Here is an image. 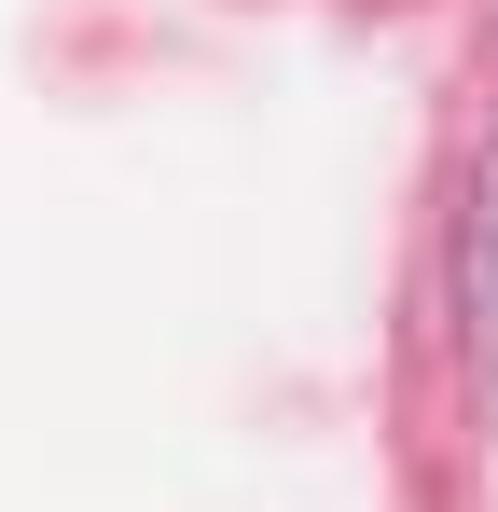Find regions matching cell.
I'll use <instances>...</instances> for the list:
<instances>
[{
	"instance_id": "obj_1",
	"label": "cell",
	"mask_w": 498,
	"mask_h": 512,
	"mask_svg": "<svg viewBox=\"0 0 498 512\" xmlns=\"http://www.w3.org/2000/svg\"><path fill=\"white\" fill-rule=\"evenodd\" d=\"M457 319H471V360L498 374V139L471 153V208H457Z\"/></svg>"
}]
</instances>
